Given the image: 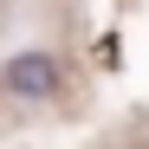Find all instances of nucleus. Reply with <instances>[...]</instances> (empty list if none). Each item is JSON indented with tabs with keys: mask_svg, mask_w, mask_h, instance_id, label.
<instances>
[{
	"mask_svg": "<svg viewBox=\"0 0 149 149\" xmlns=\"http://www.w3.org/2000/svg\"><path fill=\"white\" fill-rule=\"evenodd\" d=\"M0 91L26 97V104L52 97V91H58V58H52V52H13L7 65H0Z\"/></svg>",
	"mask_w": 149,
	"mask_h": 149,
	"instance_id": "obj_1",
	"label": "nucleus"
}]
</instances>
